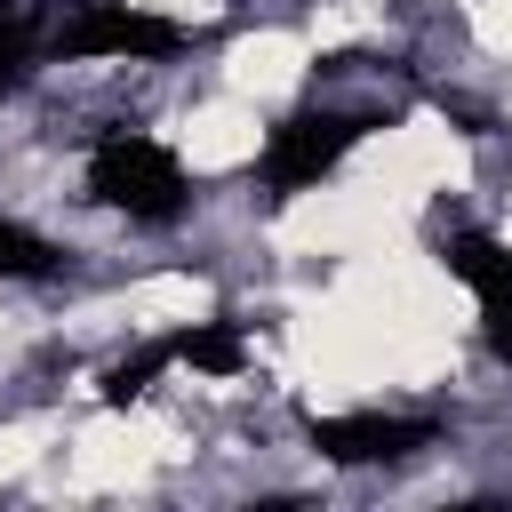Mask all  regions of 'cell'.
<instances>
[{
    "label": "cell",
    "mask_w": 512,
    "mask_h": 512,
    "mask_svg": "<svg viewBox=\"0 0 512 512\" xmlns=\"http://www.w3.org/2000/svg\"><path fill=\"white\" fill-rule=\"evenodd\" d=\"M88 200L128 224H176L192 208V176L176 144H160L152 128H104L88 144Z\"/></svg>",
    "instance_id": "cell-1"
},
{
    "label": "cell",
    "mask_w": 512,
    "mask_h": 512,
    "mask_svg": "<svg viewBox=\"0 0 512 512\" xmlns=\"http://www.w3.org/2000/svg\"><path fill=\"white\" fill-rule=\"evenodd\" d=\"M368 128H376L368 112L304 104V112H288V120L264 136V152H256V184H264L272 200H288V192H312L320 176H336V168H344V152H352Z\"/></svg>",
    "instance_id": "cell-2"
},
{
    "label": "cell",
    "mask_w": 512,
    "mask_h": 512,
    "mask_svg": "<svg viewBox=\"0 0 512 512\" xmlns=\"http://www.w3.org/2000/svg\"><path fill=\"white\" fill-rule=\"evenodd\" d=\"M48 48L72 64H168L184 48V24L160 8H128V0H80L48 32Z\"/></svg>",
    "instance_id": "cell-3"
},
{
    "label": "cell",
    "mask_w": 512,
    "mask_h": 512,
    "mask_svg": "<svg viewBox=\"0 0 512 512\" xmlns=\"http://www.w3.org/2000/svg\"><path fill=\"white\" fill-rule=\"evenodd\" d=\"M440 440V416H384V408H344L312 416V448L328 464H408Z\"/></svg>",
    "instance_id": "cell-4"
},
{
    "label": "cell",
    "mask_w": 512,
    "mask_h": 512,
    "mask_svg": "<svg viewBox=\"0 0 512 512\" xmlns=\"http://www.w3.org/2000/svg\"><path fill=\"white\" fill-rule=\"evenodd\" d=\"M448 272L472 288V304H480V336L496 344V360L512 368V248L496 240V232H448Z\"/></svg>",
    "instance_id": "cell-5"
},
{
    "label": "cell",
    "mask_w": 512,
    "mask_h": 512,
    "mask_svg": "<svg viewBox=\"0 0 512 512\" xmlns=\"http://www.w3.org/2000/svg\"><path fill=\"white\" fill-rule=\"evenodd\" d=\"M168 352H176V368L240 376L248 368V328L240 320H192V328H168Z\"/></svg>",
    "instance_id": "cell-6"
},
{
    "label": "cell",
    "mask_w": 512,
    "mask_h": 512,
    "mask_svg": "<svg viewBox=\"0 0 512 512\" xmlns=\"http://www.w3.org/2000/svg\"><path fill=\"white\" fill-rule=\"evenodd\" d=\"M160 368H176L168 336H152V344H136L128 360H112V368L96 376V400H104V408H128V400H144V392L160 384Z\"/></svg>",
    "instance_id": "cell-7"
},
{
    "label": "cell",
    "mask_w": 512,
    "mask_h": 512,
    "mask_svg": "<svg viewBox=\"0 0 512 512\" xmlns=\"http://www.w3.org/2000/svg\"><path fill=\"white\" fill-rule=\"evenodd\" d=\"M64 256H56V240H40L32 224H16V216H0V280H48Z\"/></svg>",
    "instance_id": "cell-8"
},
{
    "label": "cell",
    "mask_w": 512,
    "mask_h": 512,
    "mask_svg": "<svg viewBox=\"0 0 512 512\" xmlns=\"http://www.w3.org/2000/svg\"><path fill=\"white\" fill-rule=\"evenodd\" d=\"M40 48H48V40H40L32 8H24V0H0V88H16V80L32 72Z\"/></svg>",
    "instance_id": "cell-9"
}]
</instances>
